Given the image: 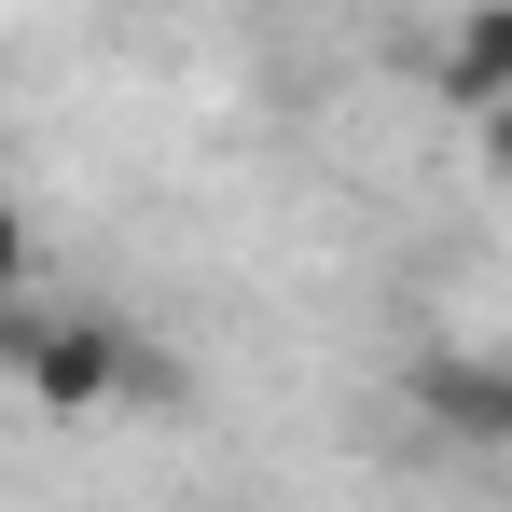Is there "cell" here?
Here are the masks:
<instances>
[{"instance_id":"1","label":"cell","mask_w":512,"mask_h":512,"mask_svg":"<svg viewBox=\"0 0 512 512\" xmlns=\"http://www.w3.org/2000/svg\"><path fill=\"white\" fill-rule=\"evenodd\" d=\"M14 388L42 416H125V402H180V374L125 333L111 305H42L28 346H14Z\"/></svg>"},{"instance_id":"2","label":"cell","mask_w":512,"mask_h":512,"mask_svg":"<svg viewBox=\"0 0 512 512\" xmlns=\"http://www.w3.org/2000/svg\"><path fill=\"white\" fill-rule=\"evenodd\" d=\"M402 388H416V416L443 429V443H485V457H512V360H499V346H429Z\"/></svg>"},{"instance_id":"3","label":"cell","mask_w":512,"mask_h":512,"mask_svg":"<svg viewBox=\"0 0 512 512\" xmlns=\"http://www.w3.org/2000/svg\"><path fill=\"white\" fill-rule=\"evenodd\" d=\"M429 84L457 97V111H499L512 97V0H471V14L429 42Z\"/></svg>"},{"instance_id":"4","label":"cell","mask_w":512,"mask_h":512,"mask_svg":"<svg viewBox=\"0 0 512 512\" xmlns=\"http://www.w3.org/2000/svg\"><path fill=\"white\" fill-rule=\"evenodd\" d=\"M0 291H28V222L0 208Z\"/></svg>"},{"instance_id":"5","label":"cell","mask_w":512,"mask_h":512,"mask_svg":"<svg viewBox=\"0 0 512 512\" xmlns=\"http://www.w3.org/2000/svg\"><path fill=\"white\" fill-rule=\"evenodd\" d=\"M471 125H485V167L512 180V97H499V111H471Z\"/></svg>"}]
</instances>
